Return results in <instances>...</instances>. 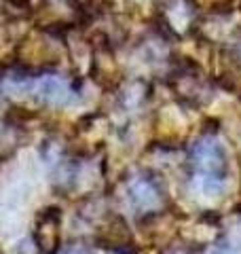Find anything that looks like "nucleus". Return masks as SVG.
Here are the masks:
<instances>
[{"label":"nucleus","instance_id":"2","mask_svg":"<svg viewBox=\"0 0 241 254\" xmlns=\"http://www.w3.org/2000/svg\"><path fill=\"white\" fill-rule=\"evenodd\" d=\"M32 93H34V98L40 100L43 104L47 106H70L74 104L78 100V93L76 89L70 85V81H66L63 76L60 74H45L40 76L38 81L32 85Z\"/></svg>","mask_w":241,"mask_h":254},{"label":"nucleus","instance_id":"4","mask_svg":"<svg viewBox=\"0 0 241 254\" xmlns=\"http://www.w3.org/2000/svg\"><path fill=\"white\" fill-rule=\"evenodd\" d=\"M60 254H89L85 248H78V246H70V248H63Z\"/></svg>","mask_w":241,"mask_h":254},{"label":"nucleus","instance_id":"1","mask_svg":"<svg viewBox=\"0 0 241 254\" xmlns=\"http://www.w3.org/2000/svg\"><path fill=\"white\" fill-rule=\"evenodd\" d=\"M190 163L195 170V187L201 193L216 195L227 176V157L218 140L203 138L190 150Z\"/></svg>","mask_w":241,"mask_h":254},{"label":"nucleus","instance_id":"3","mask_svg":"<svg viewBox=\"0 0 241 254\" xmlns=\"http://www.w3.org/2000/svg\"><path fill=\"white\" fill-rule=\"evenodd\" d=\"M127 195H129V201L133 208H138L142 212H150L155 210L161 203V190L152 180L148 178H133L129 185H127Z\"/></svg>","mask_w":241,"mask_h":254}]
</instances>
